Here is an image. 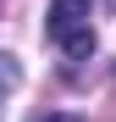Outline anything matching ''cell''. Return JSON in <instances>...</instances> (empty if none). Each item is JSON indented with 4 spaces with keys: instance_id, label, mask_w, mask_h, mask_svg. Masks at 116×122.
Segmentation results:
<instances>
[{
    "instance_id": "cell-2",
    "label": "cell",
    "mask_w": 116,
    "mask_h": 122,
    "mask_svg": "<svg viewBox=\"0 0 116 122\" xmlns=\"http://www.w3.org/2000/svg\"><path fill=\"white\" fill-rule=\"evenodd\" d=\"M17 83H22V72H17V61H11L6 50H0V100H6V94H11Z\"/></svg>"
},
{
    "instance_id": "cell-1",
    "label": "cell",
    "mask_w": 116,
    "mask_h": 122,
    "mask_svg": "<svg viewBox=\"0 0 116 122\" xmlns=\"http://www.w3.org/2000/svg\"><path fill=\"white\" fill-rule=\"evenodd\" d=\"M50 45L61 50L66 61H88L94 56V22H88V0H55L44 17Z\"/></svg>"
},
{
    "instance_id": "cell-3",
    "label": "cell",
    "mask_w": 116,
    "mask_h": 122,
    "mask_svg": "<svg viewBox=\"0 0 116 122\" xmlns=\"http://www.w3.org/2000/svg\"><path fill=\"white\" fill-rule=\"evenodd\" d=\"M28 122H83V117H72V111H44V117H28Z\"/></svg>"
}]
</instances>
